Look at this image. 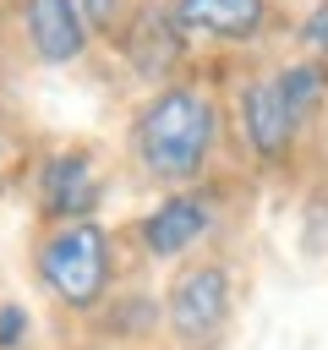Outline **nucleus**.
<instances>
[{
	"label": "nucleus",
	"mask_w": 328,
	"mask_h": 350,
	"mask_svg": "<svg viewBox=\"0 0 328 350\" xmlns=\"http://www.w3.org/2000/svg\"><path fill=\"white\" fill-rule=\"evenodd\" d=\"M224 131H230V115L219 88L202 77H169L126 120V153L148 186L180 191L213 175L224 153Z\"/></svg>",
	"instance_id": "nucleus-1"
},
{
	"label": "nucleus",
	"mask_w": 328,
	"mask_h": 350,
	"mask_svg": "<svg viewBox=\"0 0 328 350\" xmlns=\"http://www.w3.org/2000/svg\"><path fill=\"white\" fill-rule=\"evenodd\" d=\"M33 279L60 312H98L115 290V235L98 219L44 224L33 241Z\"/></svg>",
	"instance_id": "nucleus-2"
},
{
	"label": "nucleus",
	"mask_w": 328,
	"mask_h": 350,
	"mask_svg": "<svg viewBox=\"0 0 328 350\" xmlns=\"http://www.w3.org/2000/svg\"><path fill=\"white\" fill-rule=\"evenodd\" d=\"M159 312H164L175 350H219V339L230 334V317H235V273L219 257L180 262Z\"/></svg>",
	"instance_id": "nucleus-3"
},
{
	"label": "nucleus",
	"mask_w": 328,
	"mask_h": 350,
	"mask_svg": "<svg viewBox=\"0 0 328 350\" xmlns=\"http://www.w3.org/2000/svg\"><path fill=\"white\" fill-rule=\"evenodd\" d=\"M219 230V191L202 180V186H180V191H164L148 213L131 219V241L159 257V262H175L186 252H197L208 235Z\"/></svg>",
	"instance_id": "nucleus-4"
},
{
	"label": "nucleus",
	"mask_w": 328,
	"mask_h": 350,
	"mask_svg": "<svg viewBox=\"0 0 328 350\" xmlns=\"http://www.w3.org/2000/svg\"><path fill=\"white\" fill-rule=\"evenodd\" d=\"M235 115H241V142H246V153H251L257 164H268V170L290 164L295 148L312 137V126H306V120L290 109V98L279 93L273 71H257V77L241 82Z\"/></svg>",
	"instance_id": "nucleus-5"
},
{
	"label": "nucleus",
	"mask_w": 328,
	"mask_h": 350,
	"mask_svg": "<svg viewBox=\"0 0 328 350\" xmlns=\"http://www.w3.org/2000/svg\"><path fill=\"white\" fill-rule=\"evenodd\" d=\"M33 191H38L44 224H60V219H98L109 180H104L93 148H77V142H71V148L44 153V164H38V175H33Z\"/></svg>",
	"instance_id": "nucleus-6"
},
{
	"label": "nucleus",
	"mask_w": 328,
	"mask_h": 350,
	"mask_svg": "<svg viewBox=\"0 0 328 350\" xmlns=\"http://www.w3.org/2000/svg\"><path fill=\"white\" fill-rule=\"evenodd\" d=\"M115 49L131 60V71L142 77V82H169L175 77V66L186 60V33H180V22H175V11H169V0H137L131 5V16L120 22V33H115Z\"/></svg>",
	"instance_id": "nucleus-7"
},
{
	"label": "nucleus",
	"mask_w": 328,
	"mask_h": 350,
	"mask_svg": "<svg viewBox=\"0 0 328 350\" xmlns=\"http://www.w3.org/2000/svg\"><path fill=\"white\" fill-rule=\"evenodd\" d=\"M16 22H22V44L38 66H82L93 55V22L82 16L77 0H16Z\"/></svg>",
	"instance_id": "nucleus-8"
},
{
	"label": "nucleus",
	"mask_w": 328,
	"mask_h": 350,
	"mask_svg": "<svg viewBox=\"0 0 328 350\" xmlns=\"http://www.w3.org/2000/svg\"><path fill=\"white\" fill-rule=\"evenodd\" d=\"M186 44H219V49H241L257 44L273 22V0H169Z\"/></svg>",
	"instance_id": "nucleus-9"
},
{
	"label": "nucleus",
	"mask_w": 328,
	"mask_h": 350,
	"mask_svg": "<svg viewBox=\"0 0 328 350\" xmlns=\"http://www.w3.org/2000/svg\"><path fill=\"white\" fill-rule=\"evenodd\" d=\"M295 44H301V55L328 60V0H312V11H306L301 27H295Z\"/></svg>",
	"instance_id": "nucleus-10"
},
{
	"label": "nucleus",
	"mask_w": 328,
	"mask_h": 350,
	"mask_svg": "<svg viewBox=\"0 0 328 350\" xmlns=\"http://www.w3.org/2000/svg\"><path fill=\"white\" fill-rule=\"evenodd\" d=\"M77 5H82V16L93 22V33H98V38H115L137 0H77Z\"/></svg>",
	"instance_id": "nucleus-11"
},
{
	"label": "nucleus",
	"mask_w": 328,
	"mask_h": 350,
	"mask_svg": "<svg viewBox=\"0 0 328 350\" xmlns=\"http://www.w3.org/2000/svg\"><path fill=\"white\" fill-rule=\"evenodd\" d=\"M22 339H27V312L16 301H5L0 306V350H22Z\"/></svg>",
	"instance_id": "nucleus-12"
},
{
	"label": "nucleus",
	"mask_w": 328,
	"mask_h": 350,
	"mask_svg": "<svg viewBox=\"0 0 328 350\" xmlns=\"http://www.w3.org/2000/svg\"><path fill=\"white\" fill-rule=\"evenodd\" d=\"M323 230H328V191H317V202L306 208V246H312V241H317ZM317 257H328V241L317 246Z\"/></svg>",
	"instance_id": "nucleus-13"
},
{
	"label": "nucleus",
	"mask_w": 328,
	"mask_h": 350,
	"mask_svg": "<svg viewBox=\"0 0 328 350\" xmlns=\"http://www.w3.org/2000/svg\"><path fill=\"white\" fill-rule=\"evenodd\" d=\"M0 186H5V142H0Z\"/></svg>",
	"instance_id": "nucleus-14"
}]
</instances>
